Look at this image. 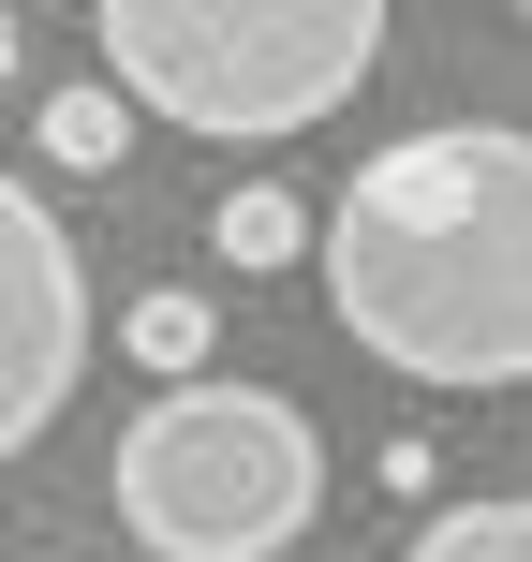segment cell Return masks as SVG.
<instances>
[{
  "instance_id": "cell-1",
  "label": "cell",
  "mask_w": 532,
  "mask_h": 562,
  "mask_svg": "<svg viewBox=\"0 0 532 562\" xmlns=\"http://www.w3.org/2000/svg\"><path fill=\"white\" fill-rule=\"evenodd\" d=\"M326 311L370 370L429 400L532 385V134L518 119H429L370 148L310 223Z\"/></svg>"
},
{
  "instance_id": "cell-2",
  "label": "cell",
  "mask_w": 532,
  "mask_h": 562,
  "mask_svg": "<svg viewBox=\"0 0 532 562\" xmlns=\"http://www.w3.org/2000/svg\"><path fill=\"white\" fill-rule=\"evenodd\" d=\"M134 119L207 148H281L340 119L385 59V0H89Z\"/></svg>"
},
{
  "instance_id": "cell-3",
  "label": "cell",
  "mask_w": 532,
  "mask_h": 562,
  "mask_svg": "<svg viewBox=\"0 0 532 562\" xmlns=\"http://www.w3.org/2000/svg\"><path fill=\"white\" fill-rule=\"evenodd\" d=\"M104 504L148 562H281L326 518V429L267 385H207L178 370L104 459Z\"/></svg>"
},
{
  "instance_id": "cell-4",
  "label": "cell",
  "mask_w": 532,
  "mask_h": 562,
  "mask_svg": "<svg viewBox=\"0 0 532 562\" xmlns=\"http://www.w3.org/2000/svg\"><path fill=\"white\" fill-rule=\"evenodd\" d=\"M75 385H89V267L45 193L0 178V459L45 445Z\"/></svg>"
},
{
  "instance_id": "cell-5",
  "label": "cell",
  "mask_w": 532,
  "mask_h": 562,
  "mask_svg": "<svg viewBox=\"0 0 532 562\" xmlns=\"http://www.w3.org/2000/svg\"><path fill=\"white\" fill-rule=\"evenodd\" d=\"M30 134H45L59 178H118V164H134V89H118V75H75V89H45Z\"/></svg>"
},
{
  "instance_id": "cell-6",
  "label": "cell",
  "mask_w": 532,
  "mask_h": 562,
  "mask_svg": "<svg viewBox=\"0 0 532 562\" xmlns=\"http://www.w3.org/2000/svg\"><path fill=\"white\" fill-rule=\"evenodd\" d=\"M207 252H223L237 281H252V267H296V252H310V207L281 193V178H223V207H207Z\"/></svg>"
},
{
  "instance_id": "cell-7",
  "label": "cell",
  "mask_w": 532,
  "mask_h": 562,
  "mask_svg": "<svg viewBox=\"0 0 532 562\" xmlns=\"http://www.w3.org/2000/svg\"><path fill=\"white\" fill-rule=\"evenodd\" d=\"M207 340H223V326H207V296H178V281L118 311V356H134L148 385H178V370H207Z\"/></svg>"
},
{
  "instance_id": "cell-8",
  "label": "cell",
  "mask_w": 532,
  "mask_h": 562,
  "mask_svg": "<svg viewBox=\"0 0 532 562\" xmlns=\"http://www.w3.org/2000/svg\"><path fill=\"white\" fill-rule=\"evenodd\" d=\"M399 562H532V504H444Z\"/></svg>"
},
{
  "instance_id": "cell-9",
  "label": "cell",
  "mask_w": 532,
  "mask_h": 562,
  "mask_svg": "<svg viewBox=\"0 0 532 562\" xmlns=\"http://www.w3.org/2000/svg\"><path fill=\"white\" fill-rule=\"evenodd\" d=\"M0 89H15V0H0Z\"/></svg>"
},
{
  "instance_id": "cell-10",
  "label": "cell",
  "mask_w": 532,
  "mask_h": 562,
  "mask_svg": "<svg viewBox=\"0 0 532 562\" xmlns=\"http://www.w3.org/2000/svg\"><path fill=\"white\" fill-rule=\"evenodd\" d=\"M518 15H532V0H518Z\"/></svg>"
}]
</instances>
